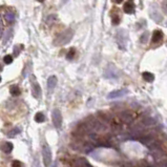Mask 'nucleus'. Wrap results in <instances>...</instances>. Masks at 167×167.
I'll return each mask as SVG.
<instances>
[{"instance_id": "10", "label": "nucleus", "mask_w": 167, "mask_h": 167, "mask_svg": "<svg viewBox=\"0 0 167 167\" xmlns=\"http://www.w3.org/2000/svg\"><path fill=\"white\" fill-rule=\"evenodd\" d=\"M118 11L119 10L112 9V23L114 25H118L120 23V15H119Z\"/></svg>"}, {"instance_id": "4", "label": "nucleus", "mask_w": 167, "mask_h": 167, "mask_svg": "<svg viewBox=\"0 0 167 167\" xmlns=\"http://www.w3.org/2000/svg\"><path fill=\"white\" fill-rule=\"evenodd\" d=\"M52 117H53V123L55 125L56 128L60 129L61 126H62V115H61V112L59 110H54L52 112Z\"/></svg>"}, {"instance_id": "23", "label": "nucleus", "mask_w": 167, "mask_h": 167, "mask_svg": "<svg viewBox=\"0 0 167 167\" xmlns=\"http://www.w3.org/2000/svg\"><path fill=\"white\" fill-rule=\"evenodd\" d=\"M75 55H76V49L72 47V49L68 51V53L66 54V58L68 60H73V59L75 58Z\"/></svg>"}, {"instance_id": "18", "label": "nucleus", "mask_w": 167, "mask_h": 167, "mask_svg": "<svg viewBox=\"0 0 167 167\" xmlns=\"http://www.w3.org/2000/svg\"><path fill=\"white\" fill-rule=\"evenodd\" d=\"M34 120L37 122V123H42V122L45 120V116L43 115V112H37V114L35 115Z\"/></svg>"}, {"instance_id": "16", "label": "nucleus", "mask_w": 167, "mask_h": 167, "mask_svg": "<svg viewBox=\"0 0 167 167\" xmlns=\"http://www.w3.org/2000/svg\"><path fill=\"white\" fill-rule=\"evenodd\" d=\"M10 92H11L12 96H14V97H17L21 94V90L19 88V86L17 85H12L11 88H10Z\"/></svg>"}, {"instance_id": "8", "label": "nucleus", "mask_w": 167, "mask_h": 167, "mask_svg": "<svg viewBox=\"0 0 167 167\" xmlns=\"http://www.w3.org/2000/svg\"><path fill=\"white\" fill-rule=\"evenodd\" d=\"M163 38H164V34H163V32L160 31V29H156L153 34L151 42H153V44H159L163 41Z\"/></svg>"}, {"instance_id": "2", "label": "nucleus", "mask_w": 167, "mask_h": 167, "mask_svg": "<svg viewBox=\"0 0 167 167\" xmlns=\"http://www.w3.org/2000/svg\"><path fill=\"white\" fill-rule=\"evenodd\" d=\"M42 157H43V163L46 167L51 166L52 163V151L47 145L42 146Z\"/></svg>"}, {"instance_id": "28", "label": "nucleus", "mask_w": 167, "mask_h": 167, "mask_svg": "<svg viewBox=\"0 0 167 167\" xmlns=\"http://www.w3.org/2000/svg\"><path fill=\"white\" fill-rule=\"evenodd\" d=\"M162 9H163V11L167 14V0L163 2V4H162Z\"/></svg>"}, {"instance_id": "7", "label": "nucleus", "mask_w": 167, "mask_h": 167, "mask_svg": "<svg viewBox=\"0 0 167 167\" xmlns=\"http://www.w3.org/2000/svg\"><path fill=\"white\" fill-rule=\"evenodd\" d=\"M128 94V89H117V90H114V92H110L107 96L108 99H116V98H121L123 96L127 95Z\"/></svg>"}, {"instance_id": "20", "label": "nucleus", "mask_w": 167, "mask_h": 167, "mask_svg": "<svg viewBox=\"0 0 167 167\" xmlns=\"http://www.w3.org/2000/svg\"><path fill=\"white\" fill-rule=\"evenodd\" d=\"M19 133H20V128L16 127V128H13L11 131H9V133H8V136H9V137H11V138H13V137L19 135Z\"/></svg>"}, {"instance_id": "14", "label": "nucleus", "mask_w": 167, "mask_h": 167, "mask_svg": "<svg viewBox=\"0 0 167 167\" xmlns=\"http://www.w3.org/2000/svg\"><path fill=\"white\" fill-rule=\"evenodd\" d=\"M120 118H121L122 121L125 122V123H131V122H133V117H131V115L128 114V112H123V114L120 116Z\"/></svg>"}, {"instance_id": "11", "label": "nucleus", "mask_w": 167, "mask_h": 167, "mask_svg": "<svg viewBox=\"0 0 167 167\" xmlns=\"http://www.w3.org/2000/svg\"><path fill=\"white\" fill-rule=\"evenodd\" d=\"M150 16H151V18H153V20L156 21V22H161L162 19H163V17H162V15L159 13V12H157V10H150L149 12Z\"/></svg>"}, {"instance_id": "25", "label": "nucleus", "mask_w": 167, "mask_h": 167, "mask_svg": "<svg viewBox=\"0 0 167 167\" xmlns=\"http://www.w3.org/2000/svg\"><path fill=\"white\" fill-rule=\"evenodd\" d=\"M12 167H24V165L20 161H14L13 164H12Z\"/></svg>"}, {"instance_id": "9", "label": "nucleus", "mask_w": 167, "mask_h": 167, "mask_svg": "<svg viewBox=\"0 0 167 167\" xmlns=\"http://www.w3.org/2000/svg\"><path fill=\"white\" fill-rule=\"evenodd\" d=\"M4 19L8 23H14L15 21V12L12 10H6L4 14Z\"/></svg>"}, {"instance_id": "15", "label": "nucleus", "mask_w": 167, "mask_h": 167, "mask_svg": "<svg viewBox=\"0 0 167 167\" xmlns=\"http://www.w3.org/2000/svg\"><path fill=\"white\" fill-rule=\"evenodd\" d=\"M142 77H143V79H144L146 82H153V81L155 80V75L148 72L143 73V74H142Z\"/></svg>"}, {"instance_id": "21", "label": "nucleus", "mask_w": 167, "mask_h": 167, "mask_svg": "<svg viewBox=\"0 0 167 167\" xmlns=\"http://www.w3.org/2000/svg\"><path fill=\"white\" fill-rule=\"evenodd\" d=\"M143 124H145V125H155L156 124V122H155V120L153 119H151L150 117H146V118L143 119Z\"/></svg>"}, {"instance_id": "3", "label": "nucleus", "mask_w": 167, "mask_h": 167, "mask_svg": "<svg viewBox=\"0 0 167 167\" xmlns=\"http://www.w3.org/2000/svg\"><path fill=\"white\" fill-rule=\"evenodd\" d=\"M116 39H117V42H118L119 46L121 49H125L126 47V42H127V33L123 29L119 31L117 34H116Z\"/></svg>"}, {"instance_id": "29", "label": "nucleus", "mask_w": 167, "mask_h": 167, "mask_svg": "<svg viewBox=\"0 0 167 167\" xmlns=\"http://www.w3.org/2000/svg\"><path fill=\"white\" fill-rule=\"evenodd\" d=\"M12 33H13V32H12V29H10V34L8 35V33H6V36H11ZM2 41H3V43H4V42L6 41V37H3V38H2Z\"/></svg>"}, {"instance_id": "32", "label": "nucleus", "mask_w": 167, "mask_h": 167, "mask_svg": "<svg viewBox=\"0 0 167 167\" xmlns=\"http://www.w3.org/2000/svg\"><path fill=\"white\" fill-rule=\"evenodd\" d=\"M37 1H39V2H43V1H45V0H37Z\"/></svg>"}, {"instance_id": "22", "label": "nucleus", "mask_w": 167, "mask_h": 167, "mask_svg": "<svg viewBox=\"0 0 167 167\" xmlns=\"http://www.w3.org/2000/svg\"><path fill=\"white\" fill-rule=\"evenodd\" d=\"M148 38H149V33H148V32H145L144 34H143V35L141 36V38H140V41H141V43L146 44L147 41H148Z\"/></svg>"}, {"instance_id": "30", "label": "nucleus", "mask_w": 167, "mask_h": 167, "mask_svg": "<svg viewBox=\"0 0 167 167\" xmlns=\"http://www.w3.org/2000/svg\"><path fill=\"white\" fill-rule=\"evenodd\" d=\"M122 1H123V0H115L116 3H122Z\"/></svg>"}, {"instance_id": "24", "label": "nucleus", "mask_w": 167, "mask_h": 167, "mask_svg": "<svg viewBox=\"0 0 167 167\" xmlns=\"http://www.w3.org/2000/svg\"><path fill=\"white\" fill-rule=\"evenodd\" d=\"M3 61H4L5 64H11L12 62H13V57H12L11 55H6L3 58Z\"/></svg>"}, {"instance_id": "26", "label": "nucleus", "mask_w": 167, "mask_h": 167, "mask_svg": "<svg viewBox=\"0 0 167 167\" xmlns=\"http://www.w3.org/2000/svg\"><path fill=\"white\" fill-rule=\"evenodd\" d=\"M32 167H41V165H40V161H39V159H38V158H35V159H34V162H33Z\"/></svg>"}, {"instance_id": "31", "label": "nucleus", "mask_w": 167, "mask_h": 167, "mask_svg": "<svg viewBox=\"0 0 167 167\" xmlns=\"http://www.w3.org/2000/svg\"><path fill=\"white\" fill-rule=\"evenodd\" d=\"M52 167H57V163H54V164L52 165Z\"/></svg>"}, {"instance_id": "13", "label": "nucleus", "mask_w": 167, "mask_h": 167, "mask_svg": "<svg viewBox=\"0 0 167 167\" xmlns=\"http://www.w3.org/2000/svg\"><path fill=\"white\" fill-rule=\"evenodd\" d=\"M56 85H57V78L55 76H51L47 79V87H49V89H54Z\"/></svg>"}, {"instance_id": "12", "label": "nucleus", "mask_w": 167, "mask_h": 167, "mask_svg": "<svg viewBox=\"0 0 167 167\" xmlns=\"http://www.w3.org/2000/svg\"><path fill=\"white\" fill-rule=\"evenodd\" d=\"M123 11L126 14H133L135 12V4L133 2H125V4L123 5Z\"/></svg>"}, {"instance_id": "17", "label": "nucleus", "mask_w": 167, "mask_h": 167, "mask_svg": "<svg viewBox=\"0 0 167 167\" xmlns=\"http://www.w3.org/2000/svg\"><path fill=\"white\" fill-rule=\"evenodd\" d=\"M13 148H14V145H13V143H11V142H5V143L3 144V146H2L3 151H4L5 153H12Z\"/></svg>"}, {"instance_id": "33", "label": "nucleus", "mask_w": 167, "mask_h": 167, "mask_svg": "<svg viewBox=\"0 0 167 167\" xmlns=\"http://www.w3.org/2000/svg\"><path fill=\"white\" fill-rule=\"evenodd\" d=\"M166 24H167V23H166Z\"/></svg>"}, {"instance_id": "6", "label": "nucleus", "mask_w": 167, "mask_h": 167, "mask_svg": "<svg viewBox=\"0 0 167 167\" xmlns=\"http://www.w3.org/2000/svg\"><path fill=\"white\" fill-rule=\"evenodd\" d=\"M104 76H105L107 79H117L119 76L118 69L116 68L114 65H108L107 68L105 69V74H104Z\"/></svg>"}, {"instance_id": "27", "label": "nucleus", "mask_w": 167, "mask_h": 167, "mask_svg": "<svg viewBox=\"0 0 167 167\" xmlns=\"http://www.w3.org/2000/svg\"><path fill=\"white\" fill-rule=\"evenodd\" d=\"M22 49V46H20V45L15 46V49H14L15 56H18V55H19V49Z\"/></svg>"}, {"instance_id": "19", "label": "nucleus", "mask_w": 167, "mask_h": 167, "mask_svg": "<svg viewBox=\"0 0 167 167\" xmlns=\"http://www.w3.org/2000/svg\"><path fill=\"white\" fill-rule=\"evenodd\" d=\"M57 19H58L57 15H49V17L46 18V23H47L49 25H52L53 23L57 22Z\"/></svg>"}, {"instance_id": "5", "label": "nucleus", "mask_w": 167, "mask_h": 167, "mask_svg": "<svg viewBox=\"0 0 167 167\" xmlns=\"http://www.w3.org/2000/svg\"><path fill=\"white\" fill-rule=\"evenodd\" d=\"M32 94L36 99H39L41 97V87L39 85V83L37 82L36 78L34 76L32 77Z\"/></svg>"}, {"instance_id": "1", "label": "nucleus", "mask_w": 167, "mask_h": 167, "mask_svg": "<svg viewBox=\"0 0 167 167\" xmlns=\"http://www.w3.org/2000/svg\"><path fill=\"white\" fill-rule=\"evenodd\" d=\"M73 35H74V32H73L70 29H67L65 31L59 34L57 36L55 40H54V44L57 46H62V45H65L72 40L73 38Z\"/></svg>"}]
</instances>
